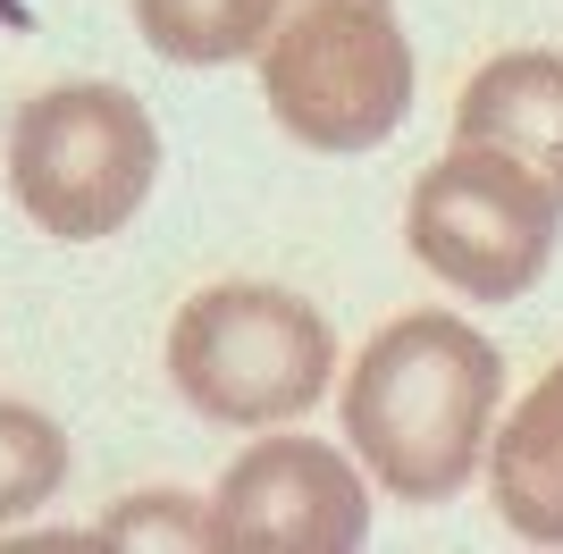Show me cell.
I'll list each match as a JSON object with an SVG mask.
<instances>
[{
    "mask_svg": "<svg viewBox=\"0 0 563 554\" xmlns=\"http://www.w3.org/2000/svg\"><path fill=\"white\" fill-rule=\"evenodd\" d=\"M505 362L454 311H404L345 369V445L396 505H446L488 462Z\"/></svg>",
    "mask_w": 563,
    "mask_h": 554,
    "instance_id": "6da1fadb",
    "label": "cell"
},
{
    "mask_svg": "<svg viewBox=\"0 0 563 554\" xmlns=\"http://www.w3.org/2000/svg\"><path fill=\"white\" fill-rule=\"evenodd\" d=\"M253 59L269 118L303 152H371L412 110V43L396 0H278Z\"/></svg>",
    "mask_w": 563,
    "mask_h": 554,
    "instance_id": "7a4b0ae2",
    "label": "cell"
},
{
    "mask_svg": "<svg viewBox=\"0 0 563 554\" xmlns=\"http://www.w3.org/2000/svg\"><path fill=\"white\" fill-rule=\"evenodd\" d=\"M168 378L219 429H286L336 378V336L303 295L235 277L202 286L168 320Z\"/></svg>",
    "mask_w": 563,
    "mask_h": 554,
    "instance_id": "3957f363",
    "label": "cell"
},
{
    "mask_svg": "<svg viewBox=\"0 0 563 554\" xmlns=\"http://www.w3.org/2000/svg\"><path fill=\"white\" fill-rule=\"evenodd\" d=\"M161 177V126L126 85H51L9 118V202L59 244L135 228Z\"/></svg>",
    "mask_w": 563,
    "mask_h": 554,
    "instance_id": "277c9868",
    "label": "cell"
},
{
    "mask_svg": "<svg viewBox=\"0 0 563 554\" xmlns=\"http://www.w3.org/2000/svg\"><path fill=\"white\" fill-rule=\"evenodd\" d=\"M555 235H563V193L488 143H454L446 160H429L404 202L412 261L471 302H521L555 261Z\"/></svg>",
    "mask_w": 563,
    "mask_h": 554,
    "instance_id": "5b68a950",
    "label": "cell"
},
{
    "mask_svg": "<svg viewBox=\"0 0 563 554\" xmlns=\"http://www.w3.org/2000/svg\"><path fill=\"white\" fill-rule=\"evenodd\" d=\"M219 554H353L371 538V470L295 429H269L228 462L211 496Z\"/></svg>",
    "mask_w": 563,
    "mask_h": 554,
    "instance_id": "8992f818",
    "label": "cell"
},
{
    "mask_svg": "<svg viewBox=\"0 0 563 554\" xmlns=\"http://www.w3.org/2000/svg\"><path fill=\"white\" fill-rule=\"evenodd\" d=\"M454 143H488L563 193V51H505L463 85Z\"/></svg>",
    "mask_w": 563,
    "mask_h": 554,
    "instance_id": "52a82bcc",
    "label": "cell"
},
{
    "mask_svg": "<svg viewBox=\"0 0 563 554\" xmlns=\"http://www.w3.org/2000/svg\"><path fill=\"white\" fill-rule=\"evenodd\" d=\"M488 505L530 546H563V362L488 437Z\"/></svg>",
    "mask_w": 563,
    "mask_h": 554,
    "instance_id": "ba28073f",
    "label": "cell"
},
{
    "mask_svg": "<svg viewBox=\"0 0 563 554\" xmlns=\"http://www.w3.org/2000/svg\"><path fill=\"white\" fill-rule=\"evenodd\" d=\"M278 18V0H135L143 43L161 51L168 68H228L253 59L261 34Z\"/></svg>",
    "mask_w": 563,
    "mask_h": 554,
    "instance_id": "9c48e42d",
    "label": "cell"
},
{
    "mask_svg": "<svg viewBox=\"0 0 563 554\" xmlns=\"http://www.w3.org/2000/svg\"><path fill=\"white\" fill-rule=\"evenodd\" d=\"M68 487V429L34 403H0V530Z\"/></svg>",
    "mask_w": 563,
    "mask_h": 554,
    "instance_id": "30bf717a",
    "label": "cell"
},
{
    "mask_svg": "<svg viewBox=\"0 0 563 554\" xmlns=\"http://www.w3.org/2000/svg\"><path fill=\"white\" fill-rule=\"evenodd\" d=\"M93 538H110V546H211V521L186 496H126Z\"/></svg>",
    "mask_w": 563,
    "mask_h": 554,
    "instance_id": "8fae6325",
    "label": "cell"
}]
</instances>
